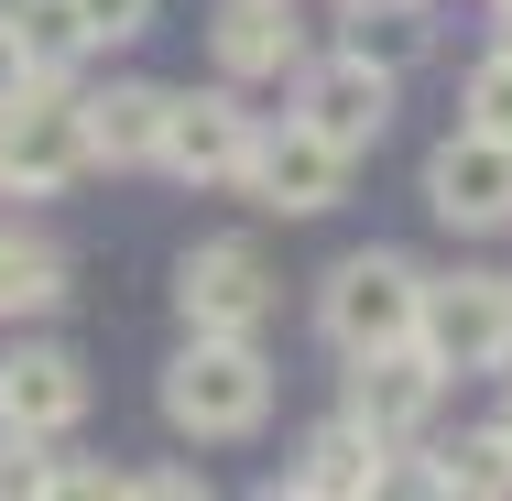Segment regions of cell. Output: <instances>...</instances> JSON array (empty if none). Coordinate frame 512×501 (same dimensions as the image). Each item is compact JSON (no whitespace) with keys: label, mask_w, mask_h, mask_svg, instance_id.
<instances>
[{"label":"cell","mask_w":512,"mask_h":501,"mask_svg":"<svg viewBox=\"0 0 512 501\" xmlns=\"http://www.w3.org/2000/svg\"><path fill=\"white\" fill-rule=\"evenodd\" d=\"M164 414L186 436H251L273 414V360L251 338H186L175 371H164Z\"/></svg>","instance_id":"6da1fadb"},{"label":"cell","mask_w":512,"mask_h":501,"mask_svg":"<svg viewBox=\"0 0 512 501\" xmlns=\"http://www.w3.org/2000/svg\"><path fill=\"white\" fill-rule=\"evenodd\" d=\"M88 175V120L55 99V77H22L0 99V197H66Z\"/></svg>","instance_id":"7a4b0ae2"},{"label":"cell","mask_w":512,"mask_h":501,"mask_svg":"<svg viewBox=\"0 0 512 501\" xmlns=\"http://www.w3.org/2000/svg\"><path fill=\"white\" fill-rule=\"evenodd\" d=\"M414 316H425V273H414L404 251H349L327 273V295H316V327L338 349H404Z\"/></svg>","instance_id":"3957f363"},{"label":"cell","mask_w":512,"mask_h":501,"mask_svg":"<svg viewBox=\"0 0 512 501\" xmlns=\"http://www.w3.org/2000/svg\"><path fill=\"white\" fill-rule=\"evenodd\" d=\"M414 349L436 371H502L512 360V273H447V284H425Z\"/></svg>","instance_id":"277c9868"},{"label":"cell","mask_w":512,"mask_h":501,"mask_svg":"<svg viewBox=\"0 0 512 501\" xmlns=\"http://www.w3.org/2000/svg\"><path fill=\"white\" fill-rule=\"evenodd\" d=\"M175 305H186V338H262L273 316V262L251 240H197L175 262Z\"/></svg>","instance_id":"5b68a950"},{"label":"cell","mask_w":512,"mask_h":501,"mask_svg":"<svg viewBox=\"0 0 512 501\" xmlns=\"http://www.w3.org/2000/svg\"><path fill=\"white\" fill-rule=\"evenodd\" d=\"M349 164H360V153H338L316 120H284V131H251L240 186H251L262 207H284V218H316V207L349 197Z\"/></svg>","instance_id":"8992f818"},{"label":"cell","mask_w":512,"mask_h":501,"mask_svg":"<svg viewBox=\"0 0 512 501\" xmlns=\"http://www.w3.org/2000/svg\"><path fill=\"white\" fill-rule=\"evenodd\" d=\"M425 207H436L447 229H512V142L458 120V131L425 153Z\"/></svg>","instance_id":"52a82bcc"},{"label":"cell","mask_w":512,"mask_h":501,"mask_svg":"<svg viewBox=\"0 0 512 501\" xmlns=\"http://www.w3.org/2000/svg\"><path fill=\"white\" fill-rule=\"evenodd\" d=\"M436 393H447V371L425 360V349H349V425H371L382 447H404V436H425V414H436Z\"/></svg>","instance_id":"ba28073f"},{"label":"cell","mask_w":512,"mask_h":501,"mask_svg":"<svg viewBox=\"0 0 512 501\" xmlns=\"http://www.w3.org/2000/svg\"><path fill=\"white\" fill-rule=\"evenodd\" d=\"M306 88H295V120H316L338 153H371L382 131H393V66H371V55H327V66H295Z\"/></svg>","instance_id":"9c48e42d"},{"label":"cell","mask_w":512,"mask_h":501,"mask_svg":"<svg viewBox=\"0 0 512 501\" xmlns=\"http://www.w3.org/2000/svg\"><path fill=\"white\" fill-rule=\"evenodd\" d=\"M153 164L186 175V186H240V164H251V109L229 99V88L175 99V109H164V153H153Z\"/></svg>","instance_id":"30bf717a"},{"label":"cell","mask_w":512,"mask_h":501,"mask_svg":"<svg viewBox=\"0 0 512 501\" xmlns=\"http://www.w3.org/2000/svg\"><path fill=\"white\" fill-rule=\"evenodd\" d=\"M88 414V371H77V349H11L0 360V436H66Z\"/></svg>","instance_id":"8fae6325"},{"label":"cell","mask_w":512,"mask_h":501,"mask_svg":"<svg viewBox=\"0 0 512 501\" xmlns=\"http://www.w3.org/2000/svg\"><path fill=\"white\" fill-rule=\"evenodd\" d=\"M207 55H218V77H295L306 66V22H295V0H218L207 11Z\"/></svg>","instance_id":"7c38bea8"},{"label":"cell","mask_w":512,"mask_h":501,"mask_svg":"<svg viewBox=\"0 0 512 501\" xmlns=\"http://www.w3.org/2000/svg\"><path fill=\"white\" fill-rule=\"evenodd\" d=\"M284 491H306V501H371V491H393V447L371 436V425H316L306 447H295V469H284Z\"/></svg>","instance_id":"4fadbf2b"},{"label":"cell","mask_w":512,"mask_h":501,"mask_svg":"<svg viewBox=\"0 0 512 501\" xmlns=\"http://www.w3.org/2000/svg\"><path fill=\"white\" fill-rule=\"evenodd\" d=\"M164 109H175V88H153V77H109L99 99H77L88 164H153L164 153Z\"/></svg>","instance_id":"5bb4252c"},{"label":"cell","mask_w":512,"mask_h":501,"mask_svg":"<svg viewBox=\"0 0 512 501\" xmlns=\"http://www.w3.org/2000/svg\"><path fill=\"white\" fill-rule=\"evenodd\" d=\"M11 11V44H22V66L33 77H66V66H88L99 44H88V22H77V0H0Z\"/></svg>","instance_id":"9a60e30c"},{"label":"cell","mask_w":512,"mask_h":501,"mask_svg":"<svg viewBox=\"0 0 512 501\" xmlns=\"http://www.w3.org/2000/svg\"><path fill=\"white\" fill-rule=\"evenodd\" d=\"M55 305H66V251L0 229V316H55Z\"/></svg>","instance_id":"2e32d148"},{"label":"cell","mask_w":512,"mask_h":501,"mask_svg":"<svg viewBox=\"0 0 512 501\" xmlns=\"http://www.w3.org/2000/svg\"><path fill=\"white\" fill-rule=\"evenodd\" d=\"M414 480H425V491H469V501H491V491H512V447L502 436H458V447H447V458H425V469H414Z\"/></svg>","instance_id":"e0dca14e"},{"label":"cell","mask_w":512,"mask_h":501,"mask_svg":"<svg viewBox=\"0 0 512 501\" xmlns=\"http://www.w3.org/2000/svg\"><path fill=\"white\" fill-rule=\"evenodd\" d=\"M469 131H502V142H512V55H502V44L469 66Z\"/></svg>","instance_id":"ac0fdd59"},{"label":"cell","mask_w":512,"mask_h":501,"mask_svg":"<svg viewBox=\"0 0 512 501\" xmlns=\"http://www.w3.org/2000/svg\"><path fill=\"white\" fill-rule=\"evenodd\" d=\"M153 11H164V0H77V22H88V44H142V33H153Z\"/></svg>","instance_id":"d6986e66"},{"label":"cell","mask_w":512,"mask_h":501,"mask_svg":"<svg viewBox=\"0 0 512 501\" xmlns=\"http://www.w3.org/2000/svg\"><path fill=\"white\" fill-rule=\"evenodd\" d=\"M55 458H33V436H0V501H33Z\"/></svg>","instance_id":"ffe728a7"},{"label":"cell","mask_w":512,"mask_h":501,"mask_svg":"<svg viewBox=\"0 0 512 501\" xmlns=\"http://www.w3.org/2000/svg\"><path fill=\"white\" fill-rule=\"evenodd\" d=\"M22 77H33V66H22V44H11V11H0V99H11Z\"/></svg>","instance_id":"44dd1931"},{"label":"cell","mask_w":512,"mask_h":501,"mask_svg":"<svg viewBox=\"0 0 512 501\" xmlns=\"http://www.w3.org/2000/svg\"><path fill=\"white\" fill-rule=\"evenodd\" d=\"M349 11H360V22H404L414 0H349Z\"/></svg>","instance_id":"7402d4cb"},{"label":"cell","mask_w":512,"mask_h":501,"mask_svg":"<svg viewBox=\"0 0 512 501\" xmlns=\"http://www.w3.org/2000/svg\"><path fill=\"white\" fill-rule=\"evenodd\" d=\"M491 436H502V447H512V403H502V425H491Z\"/></svg>","instance_id":"603a6c76"},{"label":"cell","mask_w":512,"mask_h":501,"mask_svg":"<svg viewBox=\"0 0 512 501\" xmlns=\"http://www.w3.org/2000/svg\"><path fill=\"white\" fill-rule=\"evenodd\" d=\"M502 55H512V11H502Z\"/></svg>","instance_id":"cb8c5ba5"},{"label":"cell","mask_w":512,"mask_h":501,"mask_svg":"<svg viewBox=\"0 0 512 501\" xmlns=\"http://www.w3.org/2000/svg\"><path fill=\"white\" fill-rule=\"evenodd\" d=\"M491 11H512V0H491Z\"/></svg>","instance_id":"d4e9b609"}]
</instances>
